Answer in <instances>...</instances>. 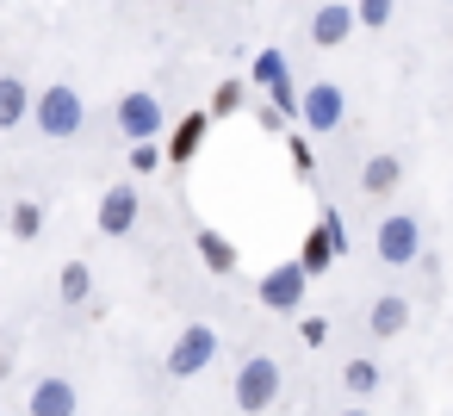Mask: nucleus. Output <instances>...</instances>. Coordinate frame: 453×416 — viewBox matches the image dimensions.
<instances>
[{
    "label": "nucleus",
    "mask_w": 453,
    "mask_h": 416,
    "mask_svg": "<svg viewBox=\"0 0 453 416\" xmlns=\"http://www.w3.org/2000/svg\"><path fill=\"white\" fill-rule=\"evenodd\" d=\"M32 119H38V131H44V137H57V143H63V137H75V131L88 125V106H81V94H75L69 81H57V88H44V94H38Z\"/></svg>",
    "instance_id": "f257e3e1"
},
{
    "label": "nucleus",
    "mask_w": 453,
    "mask_h": 416,
    "mask_svg": "<svg viewBox=\"0 0 453 416\" xmlns=\"http://www.w3.org/2000/svg\"><path fill=\"white\" fill-rule=\"evenodd\" d=\"M273 404H280V360H273V354H249V360L236 366V410L261 416V410H273Z\"/></svg>",
    "instance_id": "f03ea898"
},
{
    "label": "nucleus",
    "mask_w": 453,
    "mask_h": 416,
    "mask_svg": "<svg viewBox=\"0 0 453 416\" xmlns=\"http://www.w3.org/2000/svg\"><path fill=\"white\" fill-rule=\"evenodd\" d=\"M211 354H218V329H211V323H187V329L174 335V348H168V373H174V379H193V373L211 366Z\"/></svg>",
    "instance_id": "7ed1b4c3"
},
{
    "label": "nucleus",
    "mask_w": 453,
    "mask_h": 416,
    "mask_svg": "<svg viewBox=\"0 0 453 416\" xmlns=\"http://www.w3.org/2000/svg\"><path fill=\"white\" fill-rule=\"evenodd\" d=\"M304 286H311V267H304V261L267 267V273H261V304L280 311V317H292V311L304 304Z\"/></svg>",
    "instance_id": "20e7f679"
},
{
    "label": "nucleus",
    "mask_w": 453,
    "mask_h": 416,
    "mask_svg": "<svg viewBox=\"0 0 453 416\" xmlns=\"http://www.w3.org/2000/svg\"><path fill=\"white\" fill-rule=\"evenodd\" d=\"M372 243H379V261H391V267H410V261L422 255V230H416V218H403V212L385 218Z\"/></svg>",
    "instance_id": "39448f33"
},
{
    "label": "nucleus",
    "mask_w": 453,
    "mask_h": 416,
    "mask_svg": "<svg viewBox=\"0 0 453 416\" xmlns=\"http://www.w3.org/2000/svg\"><path fill=\"white\" fill-rule=\"evenodd\" d=\"M342 106H348V94H342L335 81H317V88H304V100H298V112H304L311 131H335V125H342Z\"/></svg>",
    "instance_id": "423d86ee"
},
{
    "label": "nucleus",
    "mask_w": 453,
    "mask_h": 416,
    "mask_svg": "<svg viewBox=\"0 0 453 416\" xmlns=\"http://www.w3.org/2000/svg\"><path fill=\"white\" fill-rule=\"evenodd\" d=\"M119 131H125L131 143L156 137V131H162V106H156V94H143V88L125 94V100H119Z\"/></svg>",
    "instance_id": "0eeeda50"
},
{
    "label": "nucleus",
    "mask_w": 453,
    "mask_h": 416,
    "mask_svg": "<svg viewBox=\"0 0 453 416\" xmlns=\"http://www.w3.org/2000/svg\"><path fill=\"white\" fill-rule=\"evenodd\" d=\"M342 249H348V230H342L335 218H323V224H317V230L304 236V249H298V261H304V267H311V280H317V273H323V267H329V261H335Z\"/></svg>",
    "instance_id": "6e6552de"
},
{
    "label": "nucleus",
    "mask_w": 453,
    "mask_h": 416,
    "mask_svg": "<svg viewBox=\"0 0 453 416\" xmlns=\"http://www.w3.org/2000/svg\"><path fill=\"white\" fill-rule=\"evenodd\" d=\"M26 410H32V416H75V410H81V391H75L69 379H38L32 397H26Z\"/></svg>",
    "instance_id": "1a4fd4ad"
},
{
    "label": "nucleus",
    "mask_w": 453,
    "mask_h": 416,
    "mask_svg": "<svg viewBox=\"0 0 453 416\" xmlns=\"http://www.w3.org/2000/svg\"><path fill=\"white\" fill-rule=\"evenodd\" d=\"M137 230V187H112L100 199V236H131Z\"/></svg>",
    "instance_id": "9d476101"
},
{
    "label": "nucleus",
    "mask_w": 453,
    "mask_h": 416,
    "mask_svg": "<svg viewBox=\"0 0 453 416\" xmlns=\"http://www.w3.org/2000/svg\"><path fill=\"white\" fill-rule=\"evenodd\" d=\"M354 26H360V13H354V7H342V0H329V7H317V19H311V44L335 50Z\"/></svg>",
    "instance_id": "9b49d317"
},
{
    "label": "nucleus",
    "mask_w": 453,
    "mask_h": 416,
    "mask_svg": "<svg viewBox=\"0 0 453 416\" xmlns=\"http://www.w3.org/2000/svg\"><path fill=\"white\" fill-rule=\"evenodd\" d=\"M403 323H410V298H403V292H385V298H372V311H366V329H372L379 342L403 335Z\"/></svg>",
    "instance_id": "f8f14e48"
},
{
    "label": "nucleus",
    "mask_w": 453,
    "mask_h": 416,
    "mask_svg": "<svg viewBox=\"0 0 453 416\" xmlns=\"http://www.w3.org/2000/svg\"><path fill=\"white\" fill-rule=\"evenodd\" d=\"M32 88L19 81V75H0V131H13V125H26L32 119Z\"/></svg>",
    "instance_id": "ddd939ff"
},
{
    "label": "nucleus",
    "mask_w": 453,
    "mask_h": 416,
    "mask_svg": "<svg viewBox=\"0 0 453 416\" xmlns=\"http://www.w3.org/2000/svg\"><path fill=\"white\" fill-rule=\"evenodd\" d=\"M205 125H211V112H187V119L174 125V137H168V162H180V168H187V162H193V150L205 143Z\"/></svg>",
    "instance_id": "4468645a"
},
{
    "label": "nucleus",
    "mask_w": 453,
    "mask_h": 416,
    "mask_svg": "<svg viewBox=\"0 0 453 416\" xmlns=\"http://www.w3.org/2000/svg\"><path fill=\"white\" fill-rule=\"evenodd\" d=\"M193 249H199V261H205L211 273H236V261H242V255H236V243H230L224 230H199V236H193Z\"/></svg>",
    "instance_id": "2eb2a0df"
},
{
    "label": "nucleus",
    "mask_w": 453,
    "mask_h": 416,
    "mask_svg": "<svg viewBox=\"0 0 453 416\" xmlns=\"http://www.w3.org/2000/svg\"><path fill=\"white\" fill-rule=\"evenodd\" d=\"M397 181H403V162H397V156H372V162L360 168V187H366L372 199H385Z\"/></svg>",
    "instance_id": "dca6fc26"
},
{
    "label": "nucleus",
    "mask_w": 453,
    "mask_h": 416,
    "mask_svg": "<svg viewBox=\"0 0 453 416\" xmlns=\"http://www.w3.org/2000/svg\"><path fill=\"white\" fill-rule=\"evenodd\" d=\"M7 230H13L19 243H32V236L44 230V205H38V199H13V205H7Z\"/></svg>",
    "instance_id": "f3484780"
},
{
    "label": "nucleus",
    "mask_w": 453,
    "mask_h": 416,
    "mask_svg": "<svg viewBox=\"0 0 453 416\" xmlns=\"http://www.w3.org/2000/svg\"><path fill=\"white\" fill-rule=\"evenodd\" d=\"M57 292H63V304H88V298H94V273H88V261H69L63 280H57Z\"/></svg>",
    "instance_id": "a211bd4d"
},
{
    "label": "nucleus",
    "mask_w": 453,
    "mask_h": 416,
    "mask_svg": "<svg viewBox=\"0 0 453 416\" xmlns=\"http://www.w3.org/2000/svg\"><path fill=\"white\" fill-rule=\"evenodd\" d=\"M242 106H249V81H218V94H211L205 112H211V119H236Z\"/></svg>",
    "instance_id": "6ab92c4d"
},
{
    "label": "nucleus",
    "mask_w": 453,
    "mask_h": 416,
    "mask_svg": "<svg viewBox=\"0 0 453 416\" xmlns=\"http://www.w3.org/2000/svg\"><path fill=\"white\" fill-rule=\"evenodd\" d=\"M162 162H168V150H162L156 137H143V143H131V168H137V174H156Z\"/></svg>",
    "instance_id": "aec40b11"
},
{
    "label": "nucleus",
    "mask_w": 453,
    "mask_h": 416,
    "mask_svg": "<svg viewBox=\"0 0 453 416\" xmlns=\"http://www.w3.org/2000/svg\"><path fill=\"white\" fill-rule=\"evenodd\" d=\"M342 379H348V391H360V397H366V391L379 385V366H372V360H348V373H342Z\"/></svg>",
    "instance_id": "412c9836"
},
{
    "label": "nucleus",
    "mask_w": 453,
    "mask_h": 416,
    "mask_svg": "<svg viewBox=\"0 0 453 416\" xmlns=\"http://www.w3.org/2000/svg\"><path fill=\"white\" fill-rule=\"evenodd\" d=\"M391 7H397V0H354V13H360V26H372V32H379V26L391 19Z\"/></svg>",
    "instance_id": "4be33fe9"
},
{
    "label": "nucleus",
    "mask_w": 453,
    "mask_h": 416,
    "mask_svg": "<svg viewBox=\"0 0 453 416\" xmlns=\"http://www.w3.org/2000/svg\"><path fill=\"white\" fill-rule=\"evenodd\" d=\"M255 81H267V88H273V81H286V69H280V57H273V50H261V63H255Z\"/></svg>",
    "instance_id": "5701e85b"
},
{
    "label": "nucleus",
    "mask_w": 453,
    "mask_h": 416,
    "mask_svg": "<svg viewBox=\"0 0 453 416\" xmlns=\"http://www.w3.org/2000/svg\"><path fill=\"white\" fill-rule=\"evenodd\" d=\"M298 335H304V342H311V348H317V342H323V335H329V329H323V317H304V329H298Z\"/></svg>",
    "instance_id": "b1692460"
},
{
    "label": "nucleus",
    "mask_w": 453,
    "mask_h": 416,
    "mask_svg": "<svg viewBox=\"0 0 453 416\" xmlns=\"http://www.w3.org/2000/svg\"><path fill=\"white\" fill-rule=\"evenodd\" d=\"M342 416H366V410H342Z\"/></svg>",
    "instance_id": "393cba45"
},
{
    "label": "nucleus",
    "mask_w": 453,
    "mask_h": 416,
    "mask_svg": "<svg viewBox=\"0 0 453 416\" xmlns=\"http://www.w3.org/2000/svg\"><path fill=\"white\" fill-rule=\"evenodd\" d=\"M0 218H7V199H0Z\"/></svg>",
    "instance_id": "a878e982"
}]
</instances>
